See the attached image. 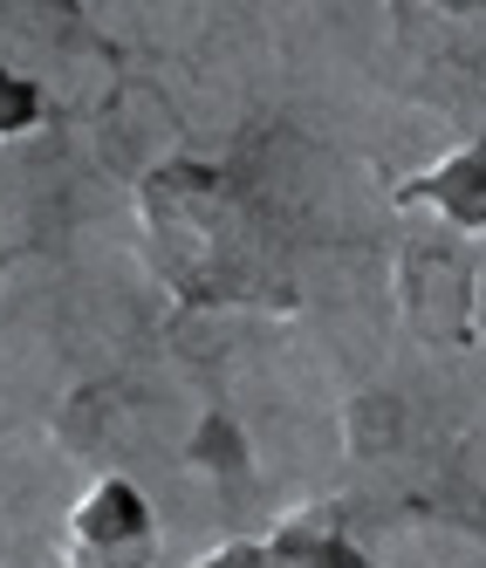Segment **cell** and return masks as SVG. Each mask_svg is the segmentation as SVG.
I'll return each instance as SVG.
<instances>
[{"label": "cell", "instance_id": "cell-3", "mask_svg": "<svg viewBox=\"0 0 486 568\" xmlns=\"http://www.w3.org/2000/svg\"><path fill=\"white\" fill-rule=\"evenodd\" d=\"M404 206H432V213H445L459 233H473L479 226V213H486V192H479V151L466 144V151H453L445 165H432L425 179H412L397 192Z\"/></svg>", "mask_w": 486, "mask_h": 568}, {"label": "cell", "instance_id": "cell-4", "mask_svg": "<svg viewBox=\"0 0 486 568\" xmlns=\"http://www.w3.org/2000/svg\"><path fill=\"white\" fill-rule=\"evenodd\" d=\"M34 124H42V90H34L28 75L0 69V138H21Z\"/></svg>", "mask_w": 486, "mask_h": 568}, {"label": "cell", "instance_id": "cell-1", "mask_svg": "<svg viewBox=\"0 0 486 568\" xmlns=\"http://www.w3.org/2000/svg\"><path fill=\"white\" fill-rule=\"evenodd\" d=\"M158 520L131 479H97L69 514V568H151Z\"/></svg>", "mask_w": 486, "mask_h": 568}, {"label": "cell", "instance_id": "cell-2", "mask_svg": "<svg viewBox=\"0 0 486 568\" xmlns=\"http://www.w3.org/2000/svg\"><path fill=\"white\" fill-rule=\"evenodd\" d=\"M206 568H371V561L343 527L302 514V520H281L261 541H226Z\"/></svg>", "mask_w": 486, "mask_h": 568}]
</instances>
